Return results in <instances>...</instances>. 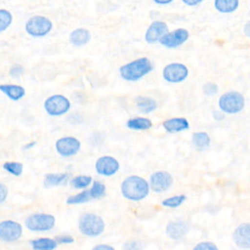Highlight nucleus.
I'll use <instances>...</instances> for the list:
<instances>
[{
  "instance_id": "obj_1",
  "label": "nucleus",
  "mask_w": 250,
  "mask_h": 250,
  "mask_svg": "<svg viewBox=\"0 0 250 250\" xmlns=\"http://www.w3.org/2000/svg\"><path fill=\"white\" fill-rule=\"evenodd\" d=\"M149 189L148 181L138 175L126 177L120 185L122 195L132 201H140L145 199L148 195Z\"/></svg>"
},
{
  "instance_id": "obj_2",
  "label": "nucleus",
  "mask_w": 250,
  "mask_h": 250,
  "mask_svg": "<svg viewBox=\"0 0 250 250\" xmlns=\"http://www.w3.org/2000/svg\"><path fill=\"white\" fill-rule=\"evenodd\" d=\"M153 69V64L148 58L143 57L133 60L119 67L121 78L126 81H138Z\"/></svg>"
},
{
  "instance_id": "obj_3",
  "label": "nucleus",
  "mask_w": 250,
  "mask_h": 250,
  "mask_svg": "<svg viewBox=\"0 0 250 250\" xmlns=\"http://www.w3.org/2000/svg\"><path fill=\"white\" fill-rule=\"evenodd\" d=\"M104 219L94 213H85L80 216L78 221V228L82 234L90 237H95L103 233L104 230Z\"/></svg>"
},
{
  "instance_id": "obj_4",
  "label": "nucleus",
  "mask_w": 250,
  "mask_h": 250,
  "mask_svg": "<svg viewBox=\"0 0 250 250\" xmlns=\"http://www.w3.org/2000/svg\"><path fill=\"white\" fill-rule=\"evenodd\" d=\"M218 105L222 112L228 114H235L244 108L245 98L241 93L237 91H229L220 96Z\"/></svg>"
},
{
  "instance_id": "obj_5",
  "label": "nucleus",
  "mask_w": 250,
  "mask_h": 250,
  "mask_svg": "<svg viewBox=\"0 0 250 250\" xmlns=\"http://www.w3.org/2000/svg\"><path fill=\"white\" fill-rule=\"evenodd\" d=\"M24 29L32 37H44L53 29V21L45 16L35 15L26 21Z\"/></svg>"
},
{
  "instance_id": "obj_6",
  "label": "nucleus",
  "mask_w": 250,
  "mask_h": 250,
  "mask_svg": "<svg viewBox=\"0 0 250 250\" xmlns=\"http://www.w3.org/2000/svg\"><path fill=\"white\" fill-rule=\"evenodd\" d=\"M44 109L50 116H61L68 112L71 107L69 99L62 94L49 96L43 104Z\"/></svg>"
},
{
  "instance_id": "obj_7",
  "label": "nucleus",
  "mask_w": 250,
  "mask_h": 250,
  "mask_svg": "<svg viewBox=\"0 0 250 250\" xmlns=\"http://www.w3.org/2000/svg\"><path fill=\"white\" fill-rule=\"evenodd\" d=\"M56 218L52 214L34 213L29 215L24 222L25 227L32 231H46L55 227Z\"/></svg>"
},
{
  "instance_id": "obj_8",
  "label": "nucleus",
  "mask_w": 250,
  "mask_h": 250,
  "mask_svg": "<svg viewBox=\"0 0 250 250\" xmlns=\"http://www.w3.org/2000/svg\"><path fill=\"white\" fill-rule=\"evenodd\" d=\"M56 151L62 157H71L77 154L81 148V142L73 136L59 138L55 143Z\"/></svg>"
},
{
  "instance_id": "obj_9",
  "label": "nucleus",
  "mask_w": 250,
  "mask_h": 250,
  "mask_svg": "<svg viewBox=\"0 0 250 250\" xmlns=\"http://www.w3.org/2000/svg\"><path fill=\"white\" fill-rule=\"evenodd\" d=\"M188 76V68L181 62H170L162 69V77L170 83L183 82Z\"/></svg>"
},
{
  "instance_id": "obj_10",
  "label": "nucleus",
  "mask_w": 250,
  "mask_h": 250,
  "mask_svg": "<svg viewBox=\"0 0 250 250\" xmlns=\"http://www.w3.org/2000/svg\"><path fill=\"white\" fill-rule=\"evenodd\" d=\"M173 182L174 179L169 172L159 170L153 172L149 176L148 185L150 189H152L154 192L160 193L168 190L173 185Z\"/></svg>"
},
{
  "instance_id": "obj_11",
  "label": "nucleus",
  "mask_w": 250,
  "mask_h": 250,
  "mask_svg": "<svg viewBox=\"0 0 250 250\" xmlns=\"http://www.w3.org/2000/svg\"><path fill=\"white\" fill-rule=\"evenodd\" d=\"M22 227L20 223L13 220H4L0 222V240L5 242H14L21 238Z\"/></svg>"
},
{
  "instance_id": "obj_12",
  "label": "nucleus",
  "mask_w": 250,
  "mask_h": 250,
  "mask_svg": "<svg viewBox=\"0 0 250 250\" xmlns=\"http://www.w3.org/2000/svg\"><path fill=\"white\" fill-rule=\"evenodd\" d=\"M189 37V32L188 29L179 27L172 31L167 32L160 40L159 43L169 49L177 48L183 45Z\"/></svg>"
},
{
  "instance_id": "obj_13",
  "label": "nucleus",
  "mask_w": 250,
  "mask_h": 250,
  "mask_svg": "<svg viewBox=\"0 0 250 250\" xmlns=\"http://www.w3.org/2000/svg\"><path fill=\"white\" fill-rule=\"evenodd\" d=\"M120 168L119 161L111 155L100 156L95 162V169L99 175L110 177L116 174Z\"/></svg>"
},
{
  "instance_id": "obj_14",
  "label": "nucleus",
  "mask_w": 250,
  "mask_h": 250,
  "mask_svg": "<svg viewBox=\"0 0 250 250\" xmlns=\"http://www.w3.org/2000/svg\"><path fill=\"white\" fill-rule=\"evenodd\" d=\"M169 32V27L166 22L161 21H153L145 33V40L149 43H156L167 33Z\"/></svg>"
},
{
  "instance_id": "obj_15",
  "label": "nucleus",
  "mask_w": 250,
  "mask_h": 250,
  "mask_svg": "<svg viewBox=\"0 0 250 250\" xmlns=\"http://www.w3.org/2000/svg\"><path fill=\"white\" fill-rule=\"evenodd\" d=\"M235 245L241 249H250V223L238 225L232 233Z\"/></svg>"
},
{
  "instance_id": "obj_16",
  "label": "nucleus",
  "mask_w": 250,
  "mask_h": 250,
  "mask_svg": "<svg viewBox=\"0 0 250 250\" xmlns=\"http://www.w3.org/2000/svg\"><path fill=\"white\" fill-rule=\"evenodd\" d=\"M188 229V223L184 221H170L166 226V233L171 239L178 240L186 236Z\"/></svg>"
},
{
  "instance_id": "obj_17",
  "label": "nucleus",
  "mask_w": 250,
  "mask_h": 250,
  "mask_svg": "<svg viewBox=\"0 0 250 250\" xmlns=\"http://www.w3.org/2000/svg\"><path fill=\"white\" fill-rule=\"evenodd\" d=\"M162 126L168 133H179L186 131L189 128V122L185 117H172L165 119L162 122Z\"/></svg>"
},
{
  "instance_id": "obj_18",
  "label": "nucleus",
  "mask_w": 250,
  "mask_h": 250,
  "mask_svg": "<svg viewBox=\"0 0 250 250\" xmlns=\"http://www.w3.org/2000/svg\"><path fill=\"white\" fill-rule=\"evenodd\" d=\"M91 32L85 27H78L69 33V42L76 47H81L88 44L91 40Z\"/></svg>"
},
{
  "instance_id": "obj_19",
  "label": "nucleus",
  "mask_w": 250,
  "mask_h": 250,
  "mask_svg": "<svg viewBox=\"0 0 250 250\" xmlns=\"http://www.w3.org/2000/svg\"><path fill=\"white\" fill-rule=\"evenodd\" d=\"M0 91L10 100L18 102L25 96V89L23 86L18 84H0Z\"/></svg>"
},
{
  "instance_id": "obj_20",
  "label": "nucleus",
  "mask_w": 250,
  "mask_h": 250,
  "mask_svg": "<svg viewBox=\"0 0 250 250\" xmlns=\"http://www.w3.org/2000/svg\"><path fill=\"white\" fill-rule=\"evenodd\" d=\"M135 104L139 111L145 114L150 113L157 108V102L154 99L146 96H138L135 99Z\"/></svg>"
},
{
  "instance_id": "obj_21",
  "label": "nucleus",
  "mask_w": 250,
  "mask_h": 250,
  "mask_svg": "<svg viewBox=\"0 0 250 250\" xmlns=\"http://www.w3.org/2000/svg\"><path fill=\"white\" fill-rule=\"evenodd\" d=\"M69 178V175L67 172H57V173H48L44 177L43 184L46 188L51 187H57L60 185H62L67 181Z\"/></svg>"
},
{
  "instance_id": "obj_22",
  "label": "nucleus",
  "mask_w": 250,
  "mask_h": 250,
  "mask_svg": "<svg viewBox=\"0 0 250 250\" xmlns=\"http://www.w3.org/2000/svg\"><path fill=\"white\" fill-rule=\"evenodd\" d=\"M126 126L131 130L136 131H143V130H148L152 127V121L149 118L146 117H133L127 120Z\"/></svg>"
},
{
  "instance_id": "obj_23",
  "label": "nucleus",
  "mask_w": 250,
  "mask_h": 250,
  "mask_svg": "<svg viewBox=\"0 0 250 250\" xmlns=\"http://www.w3.org/2000/svg\"><path fill=\"white\" fill-rule=\"evenodd\" d=\"M191 142L197 149L203 150V149L209 147V146L211 144V138H210L209 134L204 131L194 132L191 136Z\"/></svg>"
},
{
  "instance_id": "obj_24",
  "label": "nucleus",
  "mask_w": 250,
  "mask_h": 250,
  "mask_svg": "<svg viewBox=\"0 0 250 250\" xmlns=\"http://www.w3.org/2000/svg\"><path fill=\"white\" fill-rule=\"evenodd\" d=\"M239 6L238 0H215L214 1V8L223 14L232 13L237 10Z\"/></svg>"
},
{
  "instance_id": "obj_25",
  "label": "nucleus",
  "mask_w": 250,
  "mask_h": 250,
  "mask_svg": "<svg viewBox=\"0 0 250 250\" xmlns=\"http://www.w3.org/2000/svg\"><path fill=\"white\" fill-rule=\"evenodd\" d=\"M30 244L34 250H54L58 243L53 238L41 237L30 241Z\"/></svg>"
},
{
  "instance_id": "obj_26",
  "label": "nucleus",
  "mask_w": 250,
  "mask_h": 250,
  "mask_svg": "<svg viewBox=\"0 0 250 250\" xmlns=\"http://www.w3.org/2000/svg\"><path fill=\"white\" fill-rule=\"evenodd\" d=\"M93 183V178L89 175H77L70 179L69 184L72 188L77 189H85Z\"/></svg>"
},
{
  "instance_id": "obj_27",
  "label": "nucleus",
  "mask_w": 250,
  "mask_h": 250,
  "mask_svg": "<svg viewBox=\"0 0 250 250\" xmlns=\"http://www.w3.org/2000/svg\"><path fill=\"white\" fill-rule=\"evenodd\" d=\"M2 168L9 174L19 177L23 172V164L19 161H6L3 163Z\"/></svg>"
},
{
  "instance_id": "obj_28",
  "label": "nucleus",
  "mask_w": 250,
  "mask_h": 250,
  "mask_svg": "<svg viewBox=\"0 0 250 250\" xmlns=\"http://www.w3.org/2000/svg\"><path fill=\"white\" fill-rule=\"evenodd\" d=\"M105 191H106L105 185L97 180L93 181L91 188H89V193H90V196L92 199H97V198H101V197L104 196Z\"/></svg>"
},
{
  "instance_id": "obj_29",
  "label": "nucleus",
  "mask_w": 250,
  "mask_h": 250,
  "mask_svg": "<svg viewBox=\"0 0 250 250\" xmlns=\"http://www.w3.org/2000/svg\"><path fill=\"white\" fill-rule=\"evenodd\" d=\"M91 196L89 193V189H83L82 191L70 195L66 198V203L70 204V205H74V204H82V203H86L89 200H91Z\"/></svg>"
},
{
  "instance_id": "obj_30",
  "label": "nucleus",
  "mask_w": 250,
  "mask_h": 250,
  "mask_svg": "<svg viewBox=\"0 0 250 250\" xmlns=\"http://www.w3.org/2000/svg\"><path fill=\"white\" fill-rule=\"evenodd\" d=\"M187 199V196L185 194H178L173 195L170 197H167L161 201V205L168 208H177L181 206Z\"/></svg>"
},
{
  "instance_id": "obj_31",
  "label": "nucleus",
  "mask_w": 250,
  "mask_h": 250,
  "mask_svg": "<svg viewBox=\"0 0 250 250\" xmlns=\"http://www.w3.org/2000/svg\"><path fill=\"white\" fill-rule=\"evenodd\" d=\"M13 22V15L7 9H0V32L5 31Z\"/></svg>"
},
{
  "instance_id": "obj_32",
  "label": "nucleus",
  "mask_w": 250,
  "mask_h": 250,
  "mask_svg": "<svg viewBox=\"0 0 250 250\" xmlns=\"http://www.w3.org/2000/svg\"><path fill=\"white\" fill-rule=\"evenodd\" d=\"M202 91L207 96H213L219 92V86L215 82L208 81L205 82L202 86Z\"/></svg>"
},
{
  "instance_id": "obj_33",
  "label": "nucleus",
  "mask_w": 250,
  "mask_h": 250,
  "mask_svg": "<svg viewBox=\"0 0 250 250\" xmlns=\"http://www.w3.org/2000/svg\"><path fill=\"white\" fill-rule=\"evenodd\" d=\"M23 72H24V67L21 63H14L9 68V74L14 78H18L21 76Z\"/></svg>"
},
{
  "instance_id": "obj_34",
  "label": "nucleus",
  "mask_w": 250,
  "mask_h": 250,
  "mask_svg": "<svg viewBox=\"0 0 250 250\" xmlns=\"http://www.w3.org/2000/svg\"><path fill=\"white\" fill-rule=\"evenodd\" d=\"M192 250H219L217 245L210 241H201L197 243Z\"/></svg>"
},
{
  "instance_id": "obj_35",
  "label": "nucleus",
  "mask_w": 250,
  "mask_h": 250,
  "mask_svg": "<svg viewBox=\"0 0 250 250\" xmlns=\"http://www.w3.org/2000/svg\"><path fill=\"white\" fill-rule=\"evenodd\" d=\"M123 250H143V245L139 241L130 240L124 244Z\"/></svg>"
},
{
  "instance_id": "obj_36",
  "label": "nucleus",
  "mask_w": 250,
  "mask_h": 250,
  "mask_svg": "<svg viewBox=\"0 0 250 250\" xmlns=\"http://www.w3.org/2000/svg\"><path fill=\"white\" fill-rule=\"evenodd\" d=\"M55 240H56V242H57V243H60V244L72 243V242L74 241V239H73V237H72V236H70V235H66V234H64V235H58V236H56Z\"/></svg>"
},
{
  "instance_id": "obj_37",
  "label": "nucleus",
  "mask_w": 250,
  "mask_h": 250,
  "mask_svg": "<svg viewBox=\"0 0 250 250\" xmlns=\"http://www.w3.org/2000/svg\"><path fill=\"white\" fill-rule=\"evenodd\" d=\"M8 194H9L8 187L4 183L0 182V204L7 199Z\"/></svg>"
},
{
  "instance_id": "obj_38",
  "label": "nucleus",
  "mask_w": 250,
  "mask_h": 250,
  "mask_svg": "<svg viewBox=\"0 0 250 250\" xmlns=\"http://www.w3.org/2000/svg\"><path fill=\"white\" fill-rule=\"evenodd\" d=\"M183 3L187 6L189 7H194V6H198L199 4L202 3V0H182Z\"/></svg>"
},
{
  "instance_id": "obj_39",
  "label": "nucleus",
  "mask_w": 250,
  "mask_h": 250,
  "mask_svg": "<svg viewBox=\"0 0 250 250\" xmlns=\"http://www.w3.org/2000/svg\"><path fill=\"white\" fill-rule=\"evenodd\" d=\"M92 250H114V248L107 244H100V245L95 246Z\"/></svg>"
},
{
  "instance_id": "obj_40",
  "label": "nucleus",
  "mask_w": 250,
  "mask_h": 250,
  "mask_svg": "<svg viewBox=\"0 0 250 250\" xmlns=\"http://www.w3.org/2000/svg\"><path fill=\"white\" fill-rule=\"evenodd\" d=\"M243 32H244V34H245L247 37L250 38V21H248L244 24V26H243Z\"/></svg>"
},
{
  "instance_id": "obj_41",
  "label": "nucleus",
  "mask_w": 250,
  "mask_h": 250,
  "mask_svg": "<svg viewBox=\"0 0 250 250\" xmlns=\"http://www.w3.org/2000/svg\"><path fill=\"white\" fill-rule=\"evenodd\" d=\"M35 145H36V141H31V142L26 143V144L22 146V148L25 149V150H28V149H30V148H33V146H34Z\"/></svg>"
},
{
  "instance_id": "obj_42",
  "label": "nucleus",
  "mask_w": 250,
  "mask_h": 250,
  "mask_svg": "<svg viewBox=\"0 0 250 250\" xmlns=\"http://www.w3.org/2000/svg\"><path fill=\"white\" fill-rule=\"evenodd\" d=\"M153 2L157 5H168L173 2V0H153Z\"/></svg>"
}]
</instances>
